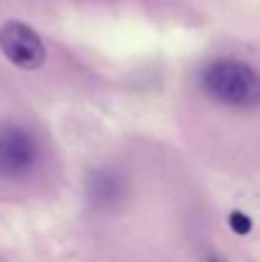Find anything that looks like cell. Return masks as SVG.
<instances>
[{"label": "cell", "mask_w": 260, "mask_h": 262, "mask_svg": "<svg viewBox=\"0 0 260 262\" xmlns=\"http://www.w3.org/2000/svg\"><path fill=\"white\" fill-rule=\"evenodd\" d=\"M202 89L232 110H253L260 104V74L237 59L212 61L202 74Z\"/></svg>", "instance_id": "obj_1"}, {"label": "cell", "mask_w": 260, "mask_h": 262, "mask_svg": "<svg viewBox=\"0 0 260 262\" xmlns=\"http://www.w3.org/2000/svg\"><path fill=\"white\" fill-rule=\"evenodd\" d=\"M38 163V143L21 125H0V176L23 178Z\"/></svg>", "instance_id": "obj_2"}, {"label": "cell", "mask_w": 260, "mask_h": 262, "mask_svg": "<svg viewBox=\"0 0 260 262\" xmlns=\"http://www.w3.org/2000/svg\"><path fill=\"white\" fill-rule=\"evenodd\" d=\"M0 51L18 69H38L46 61L41 36L21 20H8L0 26Z\"/></svg>", "instance_id": "obj_3"}, {"label": "cell", "mask_w": 260, "mask_h": 262, "mask_svg": "<svg viewBox=\"0 0 260 262\" xmlns=\"http://www.w3.org/2000/svg\"><path fill=\"white\" fill-rule=\"evenodd\" d=\"M87 193L97 206H115L117 201H123L125 196V183L115 171H94L89 183H87Z\"/></svg>", "instance_id": "obj_4"}, {"label": "cell", "mask_w": 260, "mask_h": 262, "mask_svg": "<svg viewBox=\"0 0 260 262\" xmlns=\"http://www.w3.org/2000/svg\"><path fill=\"white\" fill-rule=\"evenodd\" d=\"M227 224H230V229H232L235 234H248V232L253 229L250 216H248V214H243V211H232V214H230V219H227Z\"/></svg>", "instance_id": "obj_5"}]
</instances>
